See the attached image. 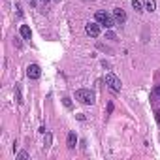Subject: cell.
Masks as SVG:
<instances>
[{"label": "cell", "instance_id": "obj_16", "mask_svg": "<svg viewBox=\"0 0 160 160\" xmlns=\"http://www.w3.org/2000/svg\"><path fill=\"white\" fill-rule=\"evenodd\" d=\"M154 115H156V123L160 124V111H156V113H154Z\"/></svg>", "mask_w": 160, "mask_h": 160}, {"label": "cell", "instance_id": "obj_13", "mask_svg": "<svg viewBox=\"0 0 160 160\" xmlns=\"http://www.w3.org/2000/svg\"><path fill=\"white\" fill-rule=\"evenodd\" d=\"M62 104H64V106H66L68 109H72V100L68 98V96H64V98H62Z\"/></svg>", "mask_w": 160, "mask_h": 160}, {"label": "cell", "instance_id": "obj_8", "mask_svg": "<svg viewBox=\"0 0 160 160\" xmlns=\"http://www.w3.org/2000/svg\"><path fill=\"white\" fill-rule=\"evenodd\" d=\"M19 32H21V36H23V40H30V38H32V32H30V28H28L27 25H21V28H19Z\"/></svg>", "mask_w": 160, "mask_h": 160}, {"label": "cell", "instance_id": "obj_3", "mask_svg": "<svg viewBox=\"0 0 160 160\" xmlns=\"http://www.w3.org/2000/svg\"><path fill=\"white\" fill-rule=\"evenodd\" d=\"M106 83L109 85L111 90H115V93H119L121 87H123V85H121V79H119L115 74H113V72H107V74H106Z\"/></svg>", "mask_w": 160, "mask_h": 160}, {"label": "cell", "instance_id": "obj_6", "mask_svg": "<svg viewBox=\"0 0 160 160\" xmlns=\"http://www.w3.org/2000/svg\"><path fill=\"white\" fill-rule=\"evenodd\" d=\"M113 17H115V21L119 23V25H124V23H126V13H124V10H121V8H115Z\"/></svg>", "mask_w": 160, "mask_h": 160}, {"label": "cell", "instance_id": "obj_15", "mask_svg": "<svg viewBox=\"0 0 160 160\" xmlns=\"http://www.w3.org/2000/svg\"><path fill=\"white\" fill-rule=\"evenodd\" d=\"M111 111H113V104L109 102V104H107V113H111Z\"/></svg>", "mask_w": 160, "mask_h": 160}, {"label": "cell", "instance_id": "obj_10", "mask_svg": "<svg viewBox=\"0 0 160 160\" xmlns=\"http://www.w3.org/2000/svg\"><path fill=\"white\" fill-rule=\"evenodd\" d=\"M15 100H17L19 106H23V96H21V89H19V85H15Z\"/></svg>", "mask_w": 160, "mask_h": 160}, {"label": "cell", "instance_id": "obj_4", "mask_svg": "<svg viewBox=\"0 0 160 160\" xmlns=\"http://www.w3.org/2000/svg\"><path fill=\"white\" fill-rule=\"evenodd\" d=\"M27 76H28V79H40V76H41L40 66H38V64H28V68H27Z\"/></svg>", "mask_w": 160, "mask_h": 160}, {"label": "cell", "instance_id": "obj_12", "mask_svg": "<svg viewBox=\"0 0 160 160\" xmlns=\"http://www.w3.org/2000/svg\"><path fill=\"white\" fill-rule=\"evenodd\" d=\"M51 141H53V136L47 132V134H45V149H49V147H51Z\"/></svg>", "mask_w": 160, "mask_h": 160}, {"label": "cell", "instance_id": "obj_2", "mask_svg": "<svg viewBox=\"0 0 160 160\" xmlns=\"http://www.w3.org/2000/svg\"><path fill=\"white\" fill-rule=\"evenodd\" d=\"M94 19H96L98 25H102V27H106V28L115 27V19H113L109 13H106V11H96V13H94Z\"/></svg>", "mask_w": 160, "mask_h": 160}, {"label": "cell", "instance_id": "obj_14", "mask_svg": "<svg viewBox=\"0 0 160 160\" xmlns=\"http://www.w3.org/2000/svg\"><path fill=\"white\" fill-rule=\"evenodd\" d=\"M17 160H28V154H27L25 151H21V153L17 154Z\"/></svg>", "mask_w": 160, "mask_h": 160}, {"label": "cell", "instance_id": "obj_5", "mask_svg": "<svg viewBox=\"0 0 160 160\" xmlns=\"http://www.w3.org/2000/svg\"><path fill=\"white\" fill-rule=\"evenodd\" d=\"M85 30H87L89 36H93V38L100 36V25H98V23H89V25L85 27Z\"/></svg>", "mask_w": 160, "mask_h": 160}, {"label": "cell", "instance_id": "obj_7", "mask_svg": "<svg viewBox=\"0 0 160 160\" xmlns=\"http://www.w3.org/2000/svg\"><path fill=\"white\" fill-rule=\"evenodd\" d=\"M76 143H77V136H76V132H70V134H68V140H66L68 149H74Z\"/></svg>", "mask_w": 160, "mask_h": 160}, {"label": "cell", "instance_id": "obj_1", "mask_svg": "<svg viewBox=\"0 0 160 160\" xmlns=\"http://www.w3.org/2000/svg\"><path fill=\"white\" fill-rule=\"evenodd\" d=\"M76 100H79L85 106H93L96 102V96L90 89H79V90H76Z\"/></svg>", "mask_w": 160, "mask_h": 160}, {"label": "cell", "instance_id": "obj_11", "mask_svg": "<svg viewBox=\"0 0 160 160\" xmlns=\"http://www.w3.org/2000/svg\"><path fill=\"white\" fill-rule=\"evenodd\" d=\"M132 8H134L136 11H143V8H141V2H140V0H132Z\"/></svg>", "mask_w": 160, "mask_h": 160}, {"label": "cell", "instance_id": "obj_9", "mask_svg": "<svg viewBox=\"0 0 160 160\" xmlns=\"http://www.w3.org/2000/svg\"><path fill=\"white\" fill-rule=\"evenodd\" d=\"M143 4H145L147 11H154L156 10V0H143Z\"/></svg>", "mask_w": 160, "mask_h": 160}, {"label": "cell", "instance_id": "obj_17", "mask_svg": "<svg viewBox=\"0 0 160 160\" xmlns=\"http://www.w3.org/2000/svg\"><path fill=\"white\" fill-rule=\"evenodd\" d=\"M41 2H49V0H41Z\"/></svg>", "mask_w": 160, "mask_h": 160}]
</instances>
